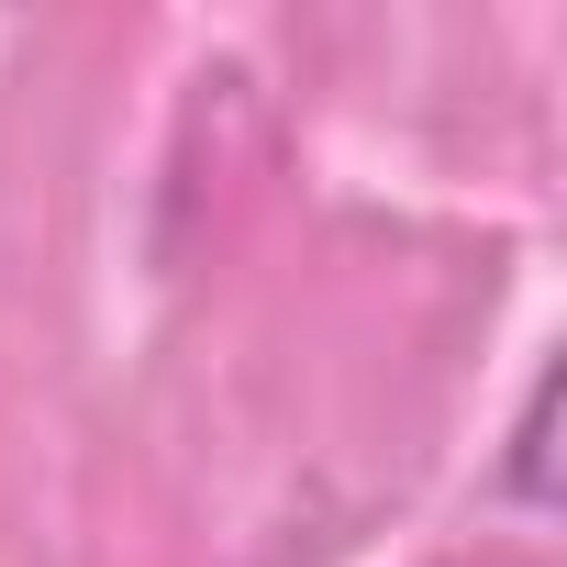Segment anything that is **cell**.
<instances>
[{"mask_svg": "<svg viewBox=\"0 0 567 567\" xmlns=\"http://www.w3.org/2000/svg\"><path fill=\"white\" fill-rule=\"evenodd\" d=\"M545 423H556V379H534L523 434H512V501H523V512H545V501H556V489H545Z\"/></svg>", "mask_w": 567, "mask_h": 567, "instance_id": "1", "label": "cell"}]
</instances>
